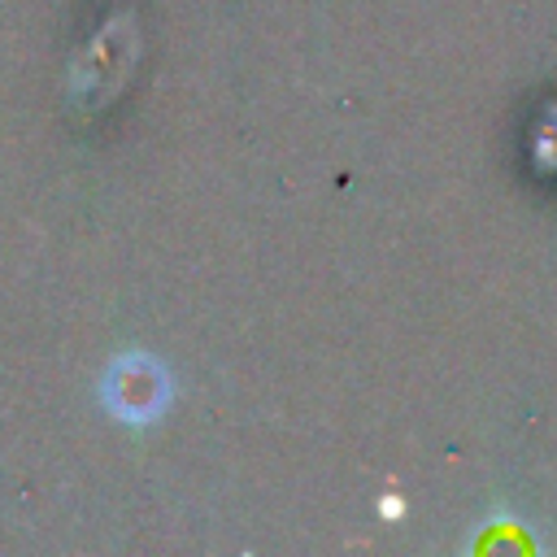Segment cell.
I'll use <instances>...</instances> for the list:
<instances>
[{"mask_svg": "<svg viewBox=\"0 0 557 557\" xmlns=\"http://www.w3.org/2000/svg\"><path fill=\"white\" fill-rule=\"evenodd\" d=\"M100 396H104V405L117 422L148 426V422L165 418L174 383H170L165 366L152 352H122V357L109 361V370L100 379Z\"/></svg>", "mask_w": 557, "mask_h": 557, "instance_id": "1", "label": "cell"}]
</instances>
